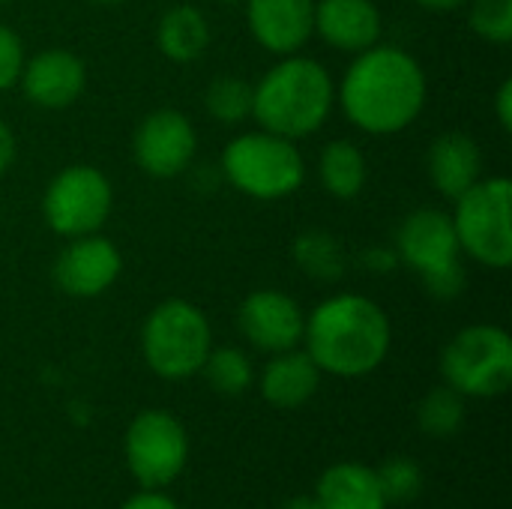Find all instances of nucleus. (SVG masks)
<instances>
[{"instance_id": "obj_1", "label": "nucleus", "mask_w": 512, "mask_h": 509, "mask_svg": "<svg viewBox=\"0 0 512 509\" xmlns=\"http://www.w3.org/2000/svg\"><path fill=\"white\" fill-rule=\"evenodd\" d=\"M426 93L423 66L396 45L360 51L339 84L345 117L369 135H396L408 129L423 114Z\"/></svg>"}, {"instance_id": "obj_2", "label": "nucleus", "mask_w": 512, "mask_h": 509, "mask_svg": "<svg viewBox=\"0 0 512 509\" xmlns=\"http://www.w3.org/2000/svg\"><path fill=\"white\" fill-rule=\"evenodd\" d=\"M306 354L321 372L360 378L375 372L393 342L387 312L363 294H339L312 309L303 324Z\"/></svg>"}, {"instance_id": "obj_3", "label": "nucleus", "mask_w": 512, "mask_h": 509, "mask_svg": "<svg viewBox=\"0 0 512 509\" xmlns=\"http://www.w3.org/2000/svg\"><path fill=\"white\" fill-rule=\"evenodd\" d=\"M336 102V84L312 57L285 54L252 87V117L261 129L288 141L306 138L324 126Z\"/></svg>"}, {"instance_id": "obj_4", "label": "nucleus", "mask_w": 512, "mask_h": 509, "mask_svg": "<svg viewBox=\"0 0 512 509\" xmlns=\"http://www.w3.org/2000/svg\"><path fill=\"white\" fill-rule=\"evenodd\" d=\"M222 174L237 192L255 201H279L303 186L306 162L294 141L258 129L237 135L225 147Z\"/></svg>"}, {"instance_id": "obj_5", "label": "nucleus", "mask_w": 512, "mask_h": 509, "mask_svg": "<svg viewBox=\"0 0 512 509\" xmlns=\"http://www.w3.org/2000/svg\"><path fill=\"white\" fill-rule=\"evenodd\" d=\"M396 255L423 279L435 300H456L465 291L459 237L444 210L420 207L408 213L396 234Z\"/></svg>"}, {"instance_id": "obj_6", "label": "nucleus", "mask_w": 512, "mask_h": 509, "mask_svg": "<svg viewBox=\"0 0 512 509\" xmlns=\"http://www.w3.org/2000/svg\"><path fill=\"white\" fill-rule=\"evenodd\" d=\"M213 348L207 315L189 300L159 303L141 330V351L147 366L165 381H183L201 372Z\"/></svg>"}, {"instance_id": "obj_7", "label": "nucleus", "mask_w": 512, "mask_h": 509, "mask_svg": "<svg viewBox=\"0 0 512 509\" xmlns=\"http://www.w3.org/2000/svg\"><path fill=\"white\" fill-rule=\"evenodd\" d=\"M512 183L507 177L477 180L456 198L453 228L459 249L477 264L507 270L512 264Z\"/></svg>"}, {"instance_id": "obj_8", "label": "nucleus", "mask_w": 512, "mask_h": 509, "mask_svg": "<svg viewBox=\"0 0 512 509\" xmlns=\"http://www.w3.org/2000/svg\"><path fill=\"white\" fill-rule=\"evenodd\" d=\"M447 387L474 399H495L512 384V339L495 324L465 327L441 357Z\"/></svg>"}, {"instance_id": "obj_9", "label": "nucleus", "mask_w": 512, "mask_h": 509, "mask_svg": "<svg viewBox=\"0 0 512 509\" xmlns=\"http://www.w3.org/2000/svg\"><path fill=\"white\" fill-rule=\"evenodd\" d=\"M114 204V189L108 177L93 165H69L63 168L42 195V216L48 228L60 237H84L96 234Z\"/></svg>"}, {"instance_id": "obj_10", "label": "nucleus", "mask_w": 512, "mask_h": 509, "mask_svg": "<svg viewBox=\"0 0 512 509\" xmlns=\"http://www.w3.org/2000/svg\"><path fill=\"white\" fill-rule=\"evenodd\" d=\"M129 471L144 489H162L180 477L189 459V438L168 411H144L126 432Z\"/></svg>"}, {"instance_id": "obj_11", "label": "nucleus", "mask_w": 512, "mask_h": 509, "mask_svg": "<svg viewBox=\"0 0 512 509\" xmlns=\"http://www.w3.org/2000/svg\"><path fill=\"white\" fill-rule=\"evenodd\" d=\"M195 150H198L195 126L183 111H174V108H159L147 114L138 123L135 141H132L138 168L156 180H171L183 174L192 165Z\"/></svg>"}, {"instance_id": "obj_12", "label": "nucleus", "mask_w": 512, "mask_h": 509, "mask_svg": "<svg viewBox=\"0 0 512 509\" xmlns=\"http://www.w3.org/2000/svg\"><path fill=\"white\" fill-rule=\"evenodd\" d=\"M123 270L120 249L99 234L72 237L54 261V285L69 297H99L105 294Z\"/></svg>"}, {"instance_id": "obj_13", "label": "nucleus", "mask_w": 512, "mask_h": 509, "mask_svg": "<svg viewBox=\"0 0 512 509\" xmlns=\"http://www.w3.org/2000/svg\"><path fill=\"white\" fill-rule=\"evenodd\" d=\"M240 333L258 348V351H291L303 339V309L294 297L285 291L261 288L249 294L237 309Z\"/></svg>"}, {"instance_id": "obj_14", "label": "nucleus", "mask_w": 512, "mask_h": 509, "mask_svg": "<svg viewBox=\"0 0 512 509\" xmlns=\"http://www.w3.org/2000/svg\"><path fill=\"white\" fill-rule=\"evenodd\" d=\"M18 84L24 96L39 108H69L84 93L87 66L69 48H45L36 57L24 60Z\"/></svg>"}, {"instance_id": "obj_15", "label": "nucleus", "mask_w": 512, "mask_h": 509, "mask_svg": "<svg viewBox=\"0 0 512 509\" xmlns=\"http://www.w3.org/2000/svg\"><path fill=\"white\" fill-rule=\"evenodd\" d=\"M246 21L261 48L297 54L315 33V0H249Z\"/></svg>"}, {"instance_id": "obj_16", "label": "nucleus", "mask_w": 512, "mask_h": 509, "mask_svg": "<svg viewBox=\"0 0 512 509\" xmlns=\"http://www.w3.org/2000/svg\"><path fill=\"white\" fill-rule=\"evenodd\" d=\"M315 33L336 51L360 54L381 39V12L372 0L315 3Z\"/></svg>"}, {"instance_id": "obj_17", "label": "nucleus", "mask_w": 512, "mask_h": 509, "mask_svg": "<svg viewBox=\"0 0 512 509\" xmlns=\"http://www.w3.org/2000/svg\"><path fill=\"white\" fill-rule=\"evenodd\" d=\"M426 168H429V180L432 186L456 201L462 192H468L477 180H483V153H480V144L465 135V132H444L432 141L429 147V159H426Z\"/></svg>"}, {"instance_id": "obj_18", "label": "nucleus", "mask_w": 512, "mask_h": 509, "mask_svg": "<svg viewBox=\"0 0 512 509\" xmlns=\"http://www.w3.org/2000/svg\"><path fill=\"white\" fill-rule=\"evenodd\" d=\"M321 384V369L306 351H279L261 375V396L276 408L306 405Z\"/></svg>"}, {"instance_id": "obj_19", "label": "nucleus", "mask_w": 512, "mask_h": 509, "mask_svg": "<svg viewBox=\"0 0 512 509\" xmlns=\"http://www.w3.org/2000/svg\"><path fill=\"white\" fill-rule=\"evenodd\" d=\"M321 509H387L378 474L357 462H342L324 471L318 480Z\"/></svg>"}, {"instance_id": "obj_20", "label": "nucleus", "mask_w": 512, "mask_h": 509, "mask_svg": "<svg viewBox=\"0 0 512 509\" xmlns=\"http://www.w3.org/2000/svg\"><path fill=\"white\" fill-rule=\"evenodd\" d=\"M159 51L174 63L198 60L210 45V24L195 6H171L156 27Z\"/></svg>"}, {"instance_id": "obj_21", "label": "nucleus", "mask_w": 512, "mask_h": 509, "mask_svg": "<svg viewBox=\"0 0 512 509\" xmlns=\"http://www.w3.org/2000/svg\"><path fill=\"white\" fill-rule=\"evenodd\" d=\"M318 171H321V183L324 189L339 198V201H351L363 192L366 186V156L354 141H330L318 159Z\"/></svg>"}, {"instance_id": "obj_22", "label": "nucleus", "mask_w": 512, "mask_h": 509, "mask_svg": "<svg viewBox=\"0 0 512 509\" xmlns=\"http://www.w3.org/2000/svg\"><path fill=\"white\" fill-rule=\"evenodd\" d=\"M291 255L297 261V267L318 279V282H336L345 273V255L342 246L333 234L327 231H306L294 240Z\"/></svg>"}, {"instance_id": "obj_23", "label": "nucleus", "mask_w": 512, "mask_h": 509, "mask_svg": "<svg viewBox=\"0 0 512 509\" xmlns=\"http://www.w3.org/2000/svg\"><path fill=\"white\" fill-rule=\"evenodd\" d=\"M204 105L213 120L237 126L252 117V84L240 75H216L204 93Z\"/></svg>"}, {"instance_id": "obj_24", "label": "nucleus", "mask_w": 512, "mask_h": 509, "mask_svg": "<svg viewBox=\"0 0 512 509\" xmlns=\"http://www.w3.org/2000/svg\"><path fill=\"white\" fill-rule=\"evenodd\" d=\"M201 372L222 396H240L252 384V363L240 348H210Z\"/></svg>"}, {"instance_id": "obj_25", "label": "nucleus", "mask_w": 512, "mask_h": 509, "mask_svg": "<svg viewBox=\"0 0 512 509\" xmlns=\"http://www.w3.org/2000/svg\"><path fill=\"white\" fill-rule=\"evenodd\" d=\"M465 396L456 393L453 387H438L420 402V429L432 438H450L459 432L465 420Z\"/></svg>"}, {"instance_id": "obj_26", "label": "nucleus", "mask_w": 512, "mask_h": 509, "mask_svg": "<svg viewBox=\"0 0 512 509\" xmlns=\"http://www.w3.org/2000/svg\"><path fill=\"white\" fill-rule=\"evenodd\" d=\"M468 21L486 42L507 45L512 39V0H468Z\"/></svg>"}, {"instance_id": "obj_27", "label": "nucleus", "mask_w": 512, "mask_h": 509, "mask_svg": "<svg viewBox=\"0 0 512 509\" xmlns=\"http://www.w3.org/2000/svg\"><path fill=\"white\" fill-rule=\"evenodd\" d=\"M375 474H378V483H381V492H384L387 504L390 501L405 504V501H414L423 492V471L411 459H393Z\"/></svg>"}, {"instance_id": "obj_28", "label": "nucleus", "mask_w": 512, "mask_h": 509, "mask_svg": "<svg viewBox=\"0 0 512 509\" xmlns=\"http://www.w3.org/2000/svg\"><path fill=\"white\" fill-rule=\"evenodd\" d=\"M21 69H24V45L12 27L0 24V90L15 87Z\"/></svg>"}, {"instance_id": "obj_29", "label": "nucleus", "mask_w": 512, "mask_h": 509, "mask_svg": "<svg viewBox=\"0 0 512 509\" xmlns=\"http://www.w3.org/2000/svg\"><path fill=\"white\" fill-rule=\"evenodd\" d=\"M495 117L501 123L504 132H512V81H501L498 93H495Z\"/></svg>"}, {"instance_id": "obj_30", "label": "nucleus", "mask_w": 512, "mask_h": 509, "mask_svg": "<svg viewBox=\"0 0 512 509\" xmlns=\"http://www.w3.org/2000/svg\"><path fill=\"white\" fill-rule=\"evenodd\" d=\"M120 509H177V504L165 495H156V489H147L144 495L132 498L129 504H123Z\"/></svg>"}, {"instance_id": "obj_31", "label": "nucleus", "mask_w": 512, "mask_h": 509, "mask_svg": "<svg viewBox=\"0 0 512 509\" xmlns=\"http://www.w3.org/2000/svg\"><path fill=\"white\" fill-rule=\"evenodd\" d=\"M15 162V132L0 120V177L12 168Z\"/></svg>"}, {"instance_id": "obj_32", "label": "nucleus", "mask_w": 512, "mask_h": 509, "mask_svg": "<svg viewBox=\"0 0 512 509\" xmlns=\"http://www.w3.org/2000/svg\"><path fill=\"white\" fill-rule=\"evenodd\" d=\"M414 3L423 6V9H429V12H453V9L465 6L468 0H414Z\"/></svg>"}, {"instance_id": "obj_33", "label": "nucleus", "mask_w": 512, "mask_h": 509, "mask_svg": "<svg viewBox=\"0 0 512 509\" xmlns=\"http://www.w3.org/2000/svg\"><path fill=\"white\" fill-rule=\"evenodd\" d=\"M393 261H396V255L384 252V249H375V252L366 255V264H372L375 270H387V267H393Z\"/></svg>"}, {"instance_id": "obj_34", "label": "nucleus", "mask_w": 512, "mask_h": 509, "mask_svg": "<svg viewBox=\"0 0 512 509\" xmlns=\"http://www.w3.org/2000/svg\"><path fill=\"white\" fill-rule=\"evenodd\" d=\"M285 509H321V504H318V501H312V498H297V501L285 504Z\"/></svg>"}, {"instance_id": "obj_35", "label": "nucleus", "mask_w": 512, "mask_h": 509, "mask_svg": "<svg viewBox=\"0 0 512 509\" xmlns=\"http://www.w3.org/2000/svg\"><path fill=\"white\" fill-rule=\"evenodd\" d=\"M93 3H120V0H93Z\"/></svg>"}, {"instance_id": "obj_36", "label": "nucleus", "mask_w": 512, "mask_h": 509, "mask_svg": "<svg viewBox=\"0 0 512 509\" xmlns=\"http://www.w3.org/2000/svg\"><path fill=\"white\" fill-rule=\"evenodd\" d=\"M219 3H240V0H219Z\"/></svg>"}, {"instance_id": "obj_37", "label": "nucleus", "mask_w": 512, "mask_h": 509, "mask_svg": "<svg viewBox=\"0 0 512 509\" xmlns=\"http://www.w3.org/2000/svg\"><path fill=\"white\" fill-rule=\"evenodd\" d=\"M0 3H9V0H0Z\"/></svg>"}]
</instances>
